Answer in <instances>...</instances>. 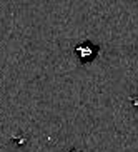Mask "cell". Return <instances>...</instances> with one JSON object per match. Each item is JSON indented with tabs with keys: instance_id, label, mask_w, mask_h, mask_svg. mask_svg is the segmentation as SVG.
Returning <instances> with one entry per match:
<instances>
[{
	"instance_id": "obj_1",
	"label": "cell",
	"mask_w": 138,
	"mask_h": 152,
	"mask_svg": "<svg viewBox=\"0 0 138 152\" xmlns=\"http://www.w3.org/2000/svg\"><path fill=\"white\" fill-rule=\"evenodd\" d=\"M77 55L82 58V60H90V57H92V54H90V44H82V45H78L77 47Z\"/></svg>"
}]
</instances>
